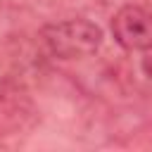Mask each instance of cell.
<instances>
[{
  "label": "cell",
  "mask_w": 152,
  "mask_h": 152,
  "mask_svg": "<svg viewBox=\"0 0 152 152\" xmlns=\"http://www.w3.org/2000/svg\"><path fill=\"white\" fill-rule=\"evenodd\" d=\"M102 28L83 17L52 21L40 28V40L45 50L57 59H81L100 50Z\"/></svg>",
  "instance_id": "1"
},
{
  "label": "cell",
  "mask_w": 152,
  "mask_h": 152,
  "mask_svg": "<svg viewBox=\"0 0 152 152\" xmlns=\"http://www.w3.org/2000/svg\"><path fill=\"white\" fill-rule=\"evenodd\" d=\"M112 38L128 52L145 50L152 45V12L138 5H124L112 17Z\"/></svg>",
  "instance_id": "2"
},
{
  "label": "cell",
  "mask_w": 152,
  "mask_h": 152,
  "mask_svg": "<svg viewBox=\"0 0 152 152\" xmlns=\"http://www.w3.org/2000/svg\"><path fill=\"white\" fill-rule=\"evenodd\" d=\"M140 69L147 78H152V45L142 50V57H140Z\"/></svg>",
  "instance_id": "3"
}]
</instances>
